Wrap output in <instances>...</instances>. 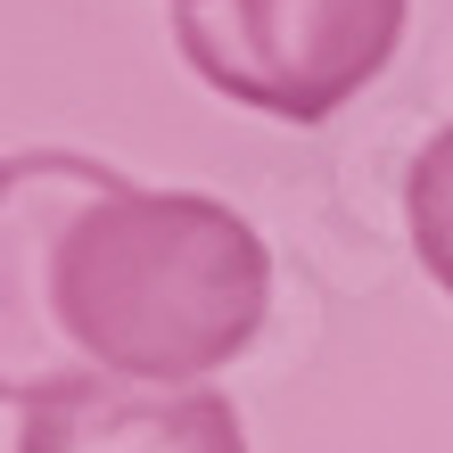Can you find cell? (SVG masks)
I'll list each match as a JSON object with an SVG mask.
<instances>
[{
    "mask_svg": "<svg viewBox=\"0 0 453 453\" xmlns=\"http://www.w3.org/2000/svg\"><path fill=\"white\" fill-rule=\"evenodd\" d=\"M17 453H248L223 388H141L83 371L74 388L25 404Z\"/></svg>",
    "mask_w": 453,
    "mask_h": 453,
    "instance_id": "obj_4",
    "label": "cell"
},
{
    "mask_svg": "<svg viewBox=\"0 0 453 453\" xmlns=\"http://www.w3.org/2000/svg\"><path fill=\"white\" fill-rule=\"evenodd\" d=\"M412 0H173L198 83L280 124H322L395 58Z\"/></svg>",
    "mask_w": 453,
    "mask_h": 453,
    "instance_id": "obj_2",
    "label": "cell"
},
{
    "mask_svg": "<svg viewBox=\"0 0 453 453\" xmlns=\"http://www.w3.org/2000/svg\"><path fill=\"white\" fill-rule=\"evenodd\" d=\"M116 181V165L66 149L0 157V395L9 404H42L91 371L58 322V248L74 215L99 206Z\"/></svg>",
    "mask_w": 453,
    "mask_h": 453,
    "instance_id": "obj_3",
    "label": "cell"
},
{
    "mask_svg": "<svg viewBox=\"0 0 453 453\" xmlns=\"http://www.w3.org/2000/svg\"><path fill=\"white\" fill-rule=\"evenodd\" d=\"M264 305L273 256L248 215L206 190L116 181L58 248V322L108 380L206 388V371L256 346Z\"/></svg>",
    "mask_w": 453,
    "mask_h": 453,
    "instance_id": "obj_1",
    "label": "cell"
},
{
    "mask_svg": "<svg viewBox=\"0 0 453 453\" xmlns=\"http://www.w3.org/2000/svg\"><path fill=\"white\" fill-rule=\"evenodd\" d=\"M404 223H412V256L429 264V280L453 297V124L404 173Z\"/></svg>",
    "mask_w": 453,
    "mask_h": 453,
    "instance_id": "obj_5",
    "label": "cell"
}]
</instances>
